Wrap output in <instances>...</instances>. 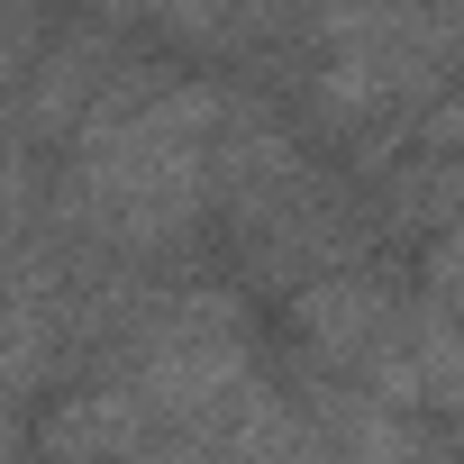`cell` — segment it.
Wrapping results in <instances>:
<instances>
[{
  "mask_svg": "<svg viewBox=\"0 0 464 464\" xmlns=\"http://www.w3.org/2000/svg\"><path fill=\"white\" fill-rule=\"evenodd\" d=\"M19 446H28V419H19V401H10V392H0V455H19Z\"/></svg>",
  "mask_w": 464,
  "mask_h": 464,
  "instance_id": "obj_7",
  "label": "cell"
},
{
  "mask_svg": "<svg viewBox=\"0 0 464 464\" xmlns=\"http://www.w3.org/2000/svg\"><path fill=\"white\" fill-rule=\"evenodd\" d=\"M401 292L373 274V265H328L310 283H292V337L310 355V373H355L392 328H401Z\"/></svg>",
  "mask_w": 464,
  "mask_h": 464,
  "instance_id": "obj_2",
  "label": "cell"
},
{
  "mask_svg": "<svg viewBox=\"0 0 464 464\" xmlns=\"http://www.w3.org/2000/svg\"><path fill=\"white\" fill-rule=\"evenodd\" d=\"M28 446H46V455H128V446H155V410L128 382H92V392H64L28 428Z\"/></svg>",
  "mask_w": 464,
  "mask_h": 464,
  "instance_id": "obj_4",
  "label": "cell"
},
{
  "mask_svg": "<svg viewBox=\"0 0 464 464\" xmlns=\"http://www.w3.org/2000/svg\"><path fill=\"white\" fill-rule=\"evenodd\" d=\"M256 364V319L227 292H155V310L119 346V382L155 410V437H191Z\"/></svg>",
  "mask_w": 464,
  "mask_h": 464,
  "instance_id": "obj_1",
  "label": "cell"
},
{
  "mask_svg": "<svg viewBox=\"0 0 464 464\" xmlns=\"http://www.w3.org/2000/svg\"><path fill=\"white\" fill-rule=\"evenodd\" d=\"M110 64H119V46H110V28H101V19H92V28H64V37H46V46H37V64L19 73V92H10V101H19V110H10V128H19L28 146H46V137H73Z\"/></svg>",
  "mask_w": 464,
  "mask_h": 464,
  "instance_id": "obj_3",
  "label": "cell"
},
{
  "mask_svg": "<svg viewBox=\"0 0 464 464\" xmlns=\"http://www.w3.org/2000/svg\"><path fill=\"white\" fill-rule=\"evenodd\" d=\"M92 19L119 37V28H146V19H155V0H92Z\"/></svg>",
  "mask_w": 464,
  "mask_h": 464,
  "instance_id": "obj_6",
  "label": "cell"
},
{
  "mask_svg": "<svg viewBox=\"0 0 464 464\" xmlns=\"http://www.w3.org/2000/svg\"><path fill=\"white\" fill-rule=\"evenodd\" d=\"M401 337H410V364H419V410H437V419H464V328H455L446 310L410 301Z\"/></svg>",
  "mask_w": 464,
  "mask_h": 464,
  "instance_id": "obj_5",
  "label": "cell"
}]
</instances>
